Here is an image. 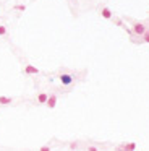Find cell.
<instances>
[{
    "label": "cell",
    "mask_w": 149,
    "mask_h": 151,
    "mask_svg": "<svg viewBox=\"0 0 149 151\" xmlns=\"http://www.w3.org/2000/svg\"><path fill=\"white\" fill-rule=\"evenodd\" d=\"M131 31L135 33L136 36H143L146 31H148V28H146L144 23H133V25H131Z\"/></svg>",
    "instance_id": "obj_1"
},
{
    "label": "cell",
    "mask_w": 149,
    "mask_h": 151,
    "mask_svg": "<svg viewBox=\"0 0 149 151\" xmlns=\"http://www.w3.org/2000/svg\"><path fill=\"white\" fill-rule=\"evenodd\" d=\"M59 78H60V81H62V84H65V86H70V84H73V81H75V78L68 73H62Z\"/></svg>",
    "instance_id": "obj_2"
},
{
    "label": "cell",
    "mask_w": 149,
    "mask_h": 151,
    "mask_svg": "<svg viewBox=\"0 0 149 151\" xmlns=\"http://www.w3.org/2000/svg\"><path fill=\"white\" fill-rule=\"evenodd\" d=\"M45 106H47L49 109H54V107L57 106V96H55V94L49 96V98H47V102H45Z\"/></svg>",
    "instance_id": "obj_3"
},
{
    "label": "cell",
    "mask_w": 149,
    "mask_h": 151,
    "mask_svg": "<svg viewBox=\"0 0 149 151\" xmlns=\"http://www.w3.org/2000/svg\"><path fill=\"white\" fill-rule=\"evenodd\" d=\"M24 73L26 75H37L39 68H36L34 65H26V67H24Z\"/></svg>",
    "instance_id": "obj_4"
},
{
    "label": "cell",
    "mask_w": 149,
    "mask_h": 151,
    "mask_svg": "<svg viewBox=\"0 0 149 151\" xmlns=\"http://www.w3.org/2000/svg\"><path fill=\"white\" fill-rule=\"evenodd\" d=\"M118 150L133 151V150H136V143H125V145H121V146H118Z\"/></svg>",
    "instance_id": "obj_5"
},
{
    "label": "cell",
    "mask_w": 149,
    "mask_h": 151,
    "mask_svg": "<svg viewBox=\"0 0 149 151\" xmlns=\"http://www.w3.org/2000/svg\"><path fill=\"white\" fill-rule=\"evenodd\" d=\"M101 16H102V18H105V20H110L114 15H112V11L109 10V8H102V10H101Z\"/></svg>",
    "instance_id": "obj_6"
},
{
    "label": "cell",
    "mask_w": 149,
    "mask_h": 151,
    "mask_svg": "<svg viewBox=\"0 0 149 151\" xmlns=\"http://www.w3.org/2000/svg\"><path fill=\"white\" fill-rule=\"evenodd\" d=\"M47 98H49L47 93H39L37 94V102L39 104H45V102H47Z\"/></svg>",
    "instance_id": "obj_7"
},
{
    "label": "cell",
    "mask_w": 149,
    "mask_h": 151,
    "mask_svg": "<svg viewBox=\"0 0 149 151\" xmlns=\"http://www.w3.org/2000/svg\"><path fill=\"white\" fill-rule=\"evenodd\" d=\"M11 102H13L11 98H8V96H0V104L7 106V104H11Z\"/></svg>",
    "instance_id": "obj_8"
},
{
    "label": "cell",
    "mask_w": 149,
    "mask_h": 151,
    "mask_svg": "<svg viewBox=\"0 0 149 151\" xmlns=\"http://www.w3.org/2000/svg\"><path fill=\"white\" fill-rule=\"evenodd\" d=\"M15 10H18V11H24L26 10V5H15Z\"/></svg>",
    "instance_id": "obj_9"
},
{
    "label": "cell",
    "mask_w": 149,
    "mask_h": 151,
    "mask_svg": "<svg viewBox=\"0 0 149 151\" xmlns=\"http://www.w3.org/2000/svg\"><path fill=\"white\" fill-rule=\"evenodd\" d=\"M5 34H7V26L0 25V36H5Z\"/></svg>",
    "instance_id": "obj_10"
},
{
    "label": "cell",
    "mask_w": 149,
    "mask_h": 151,
    "mask_svg": "<svg viewBox=\"0 0 149 151\" xmlns=\"http://www.w3.org/2000/svg\"><path fill=\"white\" fill-rule=\"evenodd\" d=\"M143 41H144V42H148V44H149V31H146L144 34H143Z\"/></svg>",
    "instance_id": "obj_11"
},
{
    "label": "cell",
    "mask_w": 149,
    "mask_h": 151,
    "mask_svg": "<svg viewBox=\"0 0 149 151\" xmlns=\"http://www.w3.org/2000/svg\"><path fill=\"white\" fill-rule=\"evenodd\" d=\"M49 150H50V146H42L41 148V151H49Z\"/></svg>",
    "instance_id": "obj_12"
},
{
    "label": "cell",
    "mask_w": 149,
    "mask_h": 151,
    "mask_svg": "<svg viewBox=\"0 0 149 151\" xmlns=\"http://www.w3.org/2000/svg\"><path fill=\"white\" fill-rule=\"evenodd\" d=\"M70 148H71V150H76L78 145H76V143H73V145H70Z\"/></svg>",
    "instance_id": "obj_13"
},
{
    "label": "cell",
    "mask_w": 149,
    "mask_h": 151,
    "mask_svg": "<svg viewBox=\"0 0 149 151\" xmlns=\"http://www.w3.org/2000/svg\"><path fill=\"white\" fill-rule=\"evenodd\" d=\"M148 13H149V11H148Z\"/></svg>",
    "instance_id": "obj_14"
}]
</instances>
